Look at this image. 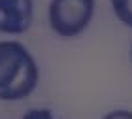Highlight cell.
I'll return each instance as SVG.
<instances>
[{"instance_id":"1","label":"cell","mask_w":132,"mask_h":119,"mask_svg":"<svg viewBox=\"0 0 132 119\" xmlns=\"http://www.w3.org/2000/svg\"><path fill=\"white\" fill-rule=\"evenodd\" d=\"M38 85V66L19 42H0V100H21Z\"/></svg>"},{"instance_id":"2","label":"cell","mask_w":132,"mask_h":119,"mask_svg":"<svg viewBox=\"0 0 132 119\" xmlns=\"http://www.w3.org/2000/svg\"><path fill=\"white\" fill-rule=\"evenodd\" d=\"M94 11V0H51L49 25L59 36L72 38L89 27Z\"/></svg>"},{"instance_id":"3","label":"cell","mask_w":132,"mask_h":119,"mask_svg":"<svg viewBox=\"0 0 132 119\" xmlns=\"http://www.w3.org/2000/svg\"><path fill=\"white\" fill-rule=\"evenodd\" d=\"M32 0H0V32L23 34L32 25Z\"/></svg>"},{"instance_id":"4","label":"cell","mask_w":132,"mask_h":119,"mask_svg":"<svg viewBox=\"0 0 132 119\" xmlns=\"http://www.w3.org/2000/svg\"><path fill=\"white\" fill-rule=\"evenodd\" d=\"M111 10L117 15V19L132 28V0H110Z\"/></svg>"},{"instance_id":"5","label":"cell","mask_w":132,"mask_h":119,"mask_svg":"<svg viewBox=\"0 0 132 119\" xmlns=\"http://www.w3.org/2000/svg\"><path fill=\"white\" fill-rule=\"evenodd\" d=\"M23 119H55V117H53V114L49 110L38 108V110H28L27 114L23 115Z\"/></svg>"},{"instance_id":"6","label":"cell","mask_w":132,"mask_h":119,"mask_svg":"<svg viewBox=\"0 0 132 119\" xmlns=\"http://www.w3.org/2000/svg\"><path fill=\"white\" fill-rule=\"evenodd\" d=\"M102 119H132V112H128V110H113L110 114H106Z\"/></svg>"},{"instance_id":"7","label":"cell","mask_w":132,"mask_h":119,"mask_svg":"<svg viewBox=\"0 0 132 119\" xmlns=\"http://www.w3.org/2000/svg\"><path fill=\"white\" fill-rule=\"evenodd\" d=\"M130 59H132V47H130Z\"/></svg>"}]
</instances>
